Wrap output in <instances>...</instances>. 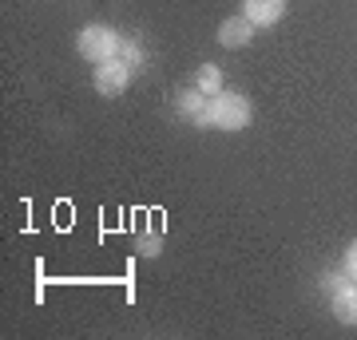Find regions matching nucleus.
I'll return each mask as SVG.
<instances>
[{
    "label": "nucleus",
    "mask_w": 357,
    "mask_h": 340,
    "mask_svg": "<svg viewBox=\"0 0 357 340\" xmlns=\"http://www.w3.org/2000/svg\"><path fill=\"white\" fill-rule=\"evenodd\" d=\"M250 99L238 95V91H218L206 99V107L199 111L195 127H206V131H243L250 127Z\"/></svg>",
    "instance_id": "f257e3e1"
},
{
    "label": "nucleus",
    "mask_w": 357,
    "mask_h": 340,
    "mask_svg": "<svg viewBox=\"0 0 357 340\" xmlns=\"http://www.w3.org/2000/svg\"><path fill=\"white\" fill-rule=\"evenodd\" d=\"M119 48H123V40L115 36V28H107V24H88V28H79V36H76V51L88 63L115 60Z\"/></svg>",
    "instance_id": "f03ea898"
},
{
    "label": "nucleus",
    "mask_w": 357,
    "mask_h": 340,
    "mask_svg": "<svg viewBox=\"0 0 357 340\" xmlns=\"http://www.w3.org/2000/svg\"><path fill=\"white\" fill-rule=\"evenodd\" d=\"M326 293H330L333 316L345 325H357V281L349 273H333V277H326Z\"/></svg>",
    "instance_id": "7ed1b4c3"
},
{
    "label": "nucleus",
    "mask_w": 357,
    "mask_h": 340,
    "mask_svg": "<svg viewBox=\"0 0 357 340\" xmlns=\"http://www.w3.org/2000/svg\"><path fill=\"white\" fill-rule=\"evenodd\" d=\"M91 83H96V91L100 95H107V99H115V95H123L131 83V63L128 60H103L96 63V72H91Z\"/></svg>",
    "instance_id": "20e7f679"
},
{
    "label": "nucleus",
    "mask_w": 357,
    "mask_h": 340,
    "mask_svg": "<svg viewBox=\"0 0 357 340\" xmlns=\"http://www.w3.org/2000/svg\"><path fill=\"white\" fill-rule=\"evenodd\" d=\"M243 16L255 28H270L286 16V0H243Z\"/></svg>",
    "instance_id": "39448f33"
},
{
    "label": "nucleus",
    "mask_w": 357,
    "mask_h": 340,
    "mask_svg": "<svg viewBox=\"0 0 357 340\" xmlns=\"http://www.w3.org/2000/svg\"><path fill=\"white\" fill-rule=\"evenodd\" d=\"M250 40H255V24L246 16H230V20L218 24V44L222 48H246Z\"/></svg>",
    "instance_id": "423d86ee"
},
{
    "label": "nucleus",
    "mask_w": 357,
    "mask_h": 340,
    "mask_svg": "<svg viewBox=\"0 0 357 340\" xmlns=\"http://www.w3.org/2000/svg\"><path fill=\"white\" fill-rule=\"evenodd\" d=\"M206 99H211V95H203L199 88H191V91H183V95L175 99V107H178V115H187V119L195 123V119H199V111L206 107Z\"/></svg>",
    "instance_id": "0eeeda50"
},
{
    "label": "nucleus",
    "mask_w": 357,
    "mask_h": 340,
    "mask_svg": "<svg viewBox=\"0 0 357 340\" xmlns=\"http://www.w3.org/2000/svg\"><path fill=\"white\" fill-rule=\"evenodd\" d=\"M195 88L203 91V95H218L222 91V72H218L215 63H203L199 76H195Z\"/></svg>",
    "instance_id": "6e6552de"
},
{
    "label": "nucleus",
    "mask_w": 357,
    "mask_h": 340,
    "mask_svg": "<svg viewBox=\"0 0 357 340\" xmlns=\"http://www.w3.org/2000/svg\"><path fill=\"white\" fill-rule=\"evenodd\" d=\"M159 245H163L159 234H143V238L135 241V250H139V253H159Z\"/></svg>",
    "instance_id": "1a4fd4ad"
},
{
    "label": "nucleus",
    "mask_w": 357,
    "mask_h": 340,
    "mask_svg": "<svg viewBox=\"0 0 357 340\" xmlns=\"http://www.w3.org/2000/svg\"><path fill=\"white\" fill-rule=\"evenodd\" d=\"M345 273H349V277L357 281V241L349 245V250H345Z\"/></svg>",
    "instance_id": "9d476101"
},
{
    "label": "nucleus",
    "mask_w": 357,
    "mask_h": 340,
    "mask_svg": "<svg viewBox=\"0 0 357 340\" xmlns=\"http://www.w3.org/2000/svg\"><path fill=\"white\" fill-rule=\"evenodd\" d=\"M119 51H123V60H128V63H135V67H139V60H143V51L135 48V44H123V48H119Z\"/></svg>",
    "instance_id": "9b49d317"
}]
</instances>
